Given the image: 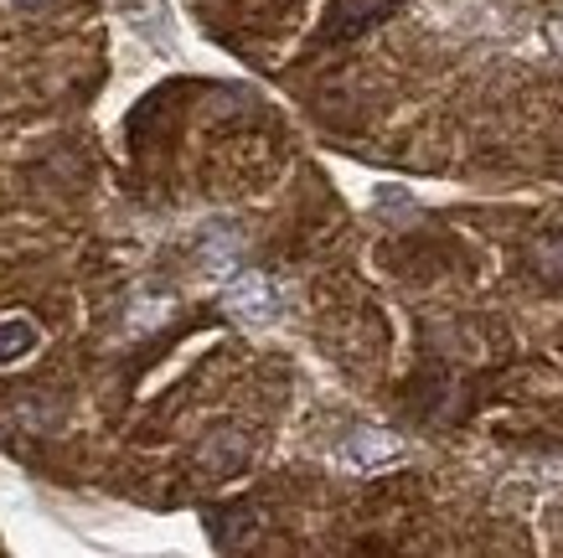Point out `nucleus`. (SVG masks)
Instances as JSON below:
<instances>
[{
	"label": "nucleus",
	"mask_w": 563,
	"mask_h": 558,
	"mask_svg": "<svg viewBox=\"0 0 563 558\" xmlns=\"http://www.w3.org/2000/svg\"><path fill=\"white\" fill-rule=\"evenodd\" d=\"M36 341H42V331H36L26 316H5V321H0V368H5V362H21L26 352H36Z\"/></svg>",
	"instance_id": "7ed1b4c3"
},
{
	"label": "nucleus",
	"mask_w": 563,
	"mask_h": 558,
	"mask_svg": "<svg viewBox=\"0 0 563 558\" xmlns=\"http://www.w3.org/2000/svg\"><path fill=\"white\" fill-rule=\"evenodd\" d=\"M228 316L243 326H269L279 321V295H274V285L264 280V274H233L228 280Z\"/></svg>",
	"instance_id": "f257e3e1"
},
{
	"label": "nucleus",
	"mask_w": 563,
	"mask_h": 558,
	"mask_svg": "<svg viewBox=\"0 0 563 558\" xmlns=\"http://www.w3.org/2000/svg\"><path fill=\"white\" fill-rule=\"evenodd\" d=\"M548 42H553V47L563 52V21H553V26H548Z\"/></svg>",
	"instance_id": "39448f33"
},
{
	"label": "nucleus",
	"mask_w": 563,
	"mask_h": 558,
	"mask_svg": "<svg viewBox=\"0 0 563 558\" xmlns=\"http://www.w3.org/2000/svg\"><path fill=\"white\" fill-rule=\"evenodd\" d=\"M398 456H404V440L388 429H352L342 440V466H352V471H377V466H393Z\"/></svg>",
	"instance_id": "f03ea898"
},
{
	"label": "nucleus",
	"mask_w": 563,
	"mask_h": 558,
	"mask_svg": "<svg viewBox=\"0 0 563 558\" xmlns=\"http://www.w3.org/2000/svg\"><path fill=\"white\" fill-rule=\"evenodd\" d=\"M16 6H26V11H36V6H47V0H16Z\"/></svg>",
	"instance_id": "423d86ee"
},
{
	"label": "nucleus",
	"mask_w": 563,
	"mask_h": 558,
	"mask_svg": "<svg viewBox=\"0 0 563 558\" xmlns=\"http://www.w3.org/2000/svg\"><path fill=\"white\" fill-rule=\"evenodd\" d=\"M532 264H538L543 280H563V238L559 233L538 238V243H532Z\"/></svg>",
	"instance_id": "20e7f679"
}]
</instances>
